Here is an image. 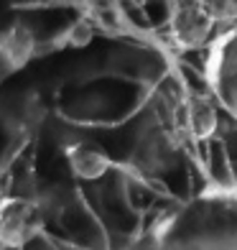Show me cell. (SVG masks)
Returning <instances> with one entry per match:
<instances>
[{"label": "cell", "mask_w": 237, "mask_h": 250, "mask_svg": "<svg viewBox=\"0 0 237 250\" xmlns=\"http://www.w3.org/2000/svg\"><path fill=\"white\" fill-rule=\"evenodd\" d=\"M204 77L212 95L237 118V23H227L209 41Z\"/></svg>", "instance_id": "1"}, {"label": "cell", "mask_w": 237, "mask_h": 250, "mask_svg": "<svg viewBox=\"0 0 237 250\" xmlns=\"http://www.w3.org/2000/svg\"><path fill=\"white\" fill-rule=\"evenodd\" d=\"M46 212L39 199L31 197H3L0 199V248H26L43 227Z\"/></svg>", "instance_id": "2"}, {"label": "cell", "mask_w": 237, "mask_h": 250, "mask_svg": "<svg viewBox=\"0 0 237 250\" xmlns=\"http://www.w3.org/2000/svg\"><path fill=\"white\" fill-rule=\"evenodd\" d=\"M66 158L79 179H99L110 168V156L99 146L87 141H74L66 148Z\"/></svg>", "instance_id": "3"}, {"label": "cell", "mask_w": 237, "mask_h": 250, "mask_svg": "<svg viewBox=\"0 0 237 250\" xmlns=\"http://www.w3.org/2000/svg\"><path fill=\"white\" fill-rule=\"evenodd\" d=\"M33 54V36L20 28L10 26L5 33H0V62H5L8 66H20L31 59Z\"/></svg>", "instance_id": "4"}]
</instances>
